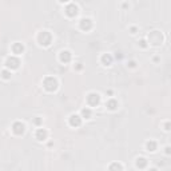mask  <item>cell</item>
<instances>
[{
	"instance_id": "6da1fadb",
	"label": "cell",
	"mask_w": 171,
	"mask_h": 171,
	"mask_svg": "<svg viewBox=\"0 0 171 171\" xmlns=\"http://www.w3.org/2000/svg\"><path fill=\"white\" fill-rule=\"evenodd\" d=\"M44 87H46L48 91H54L56 87H58V82H56V79L55 78H47L46 80H44Z\"/></svg>"
},
{
	"instance_id": "7a4b0ae2",
	"label": "cell",
	"mask_w": 171,
	"mask_h": 171,
	"mask_svg": "<svg viewBox=\"0 0 171 171\" xmlns=\"http://www.w3.org/2000/svg\"><path fill=\"white\" fill-rule=\"evenodd\" d=\"M87 100L91 106H95L99 103V95L98 94H90L88 96H87Z\"/></svg>"
},
{
	"instance_id": "3957f363",
	"label": "cell",
	"mask_w": 171,
	"mask_h": 171,
	"mask_svg": "<svg viewBox=\"0 0 171 171\" xmlns=\"http://www.w3.org/2000/svg\"><path fill=\"white\" fill-rule=\"evenodd\" d=\"M13 132L20 135V134H23L24 132V125L23 123H20V122H16L15 125H13Z\"/></svg>"
},
{
	"instance_id": "277c9868",
	"label": "cell",
	"mask_w": 171,
	"mask_h": 171,
	"mask_svg": "<svg viewBox=\"0 0 171 171\" xmlns=\"http://www.w3.org/2000/svg\"><path fill=\"white\" fill-rule=\"evenodd\" d=\"M70 59H71V54L68 51H62V52H60V60H62V62L67 63V62H70Z\"/></svg>"
},
{
	"instance_id": "5b68a950",
	"label": "cell",
	"mask_w": 171,
	"mask_h": 171,
	"mask_svg": "<svg viewBox=\"0 0 171 171\" xmlns=\"http://www.w3.org/2000/svg\"><path fill=\"white\" fill-rule=\"evenodd\" d=\"M7 66L12 67V68H18V66H19V60H18L16 58H9L7 60Z\"/></svg>"
},
{
	"instance_id": "8992f818",
	"label": "cell",
	"mask_w": 171,
	"mask_h": 171,
	"mask_svg": "<svg viewBox=\"0 0 171 171\" xmlns=\"http://www.w3.org/2000/svg\"><path fill=\"white\" fill-rule=\"evenodd\" d=\"M36 138H38L39 140L46 139V138H47V131L44 130V128H39L38 132H36Z\"/></svg>"
},
{
	"instance_id": "52a82bcc",
	"label": "cell",
	"mask_w": 171,
	"mask_h": 171,
	"mask_svg": "<svg viewBox=\"0 0 171 171\" xmlns=\"http://www.w3.org/2000/svg\"><path fill=\"white\" fill-rule=\"evenodd\" d=\"M70 123H71V126H79L80 125V116L79 115H71Z\"/></svg>"
},
{
	"instance_id": "ba28073f",
	"label": "cell",
	"mask_w": 171,
	"mask_h": 171,
	"mask_svg": "<svg viewBox=\"0 0 171 171\" xmlns=\"http://www.w3.org/2000/svg\"><path fill=\"white\" fill-rule=\"evenodd\" d=\"M76 9H78V8H76V5H75V4H70V5H68V8H67V12H68V15H76Z\"/></svg>"
},
{
	"instance_id": "9c48e42d",
	"label": "cell",
	"mask_w": 171,
	"mask_h": 171,
	"mask_svg": "<svg viewBox=\"0 0 171 171\" xmlns=\"http://www.w3.org/2000/svg\"><path fill=\"white\" fill-rule=\"evenodd\" d=\"M91 20L90 19H82V22H80V26H82V28L83 30H84V28H87V30H88L90 27H91Z\"/></svg>"
},
{
	"instance_id": "30bf717a",
	"label": "cell",
	"mask_w": 171,
	"mask_h": 171,
	"mask_svg": "<svg viewBox=\"0 0 171 171\" xmlns=\"http://www.w3.org/2000/svg\"><path fill=\"white\" fill-rule=\"evenodd\" d=\"M12 50H13V52H15V54H20V52L23 51V46H22V44H19V43H16V44H13Z\"/></svg>"
},
{
	"instance_id": "8fae6325",
	"label": "cell",
	"mask_w": 171,
	"mask_h": 171,
	"mask_svg": "<svg viewBox=\"0 0 171 171\" xmlns=\"http://www.w3.org/2000/svg\"><path fill=\"white\" fill-rule=\"evenodd\" d=\"M110 171H122V166L119 163H112L110 166Z\"/></svg>"
},
{
	"instance_id": "7c38bea8",
	"label": "cell",
	"mask_w": 171,
	"mask_h": 171,
	"mask_svg": "<svg viewBox=\"0 0 171 171\" xmlns=\"http://www.w3.org/2000/svg\"><path fill=\"white\" fill-rule=\"evenodd\" d=\"M147 148H148V151H155V148H156V143L155 142H148L147 143Z\"/></svg>"
},
{
	"instance_id": "4fadbf2b",
	"label": "cell",
	"mask_w": 171,
	"mask_h": 171,
	"mask_svg": "<svg viewBox=\"0 0 171 171\" xmlns=\"http://www.w3.org/2000/svg\"><path fill=\"white\" fill-rule=\"evenodd\" d=\"M136 166H138V167H143V166H146V159H144V158H139V159H138V162H136Z\"/></svg>"
},
{
	"instance_id": "5bb4252c",
	"label": "cell",
	"mask_w": 171,
	"mask_h": 171,
	"mask_svg": "<svg viewBox=\"0 0 171 171\" xmlns=\"http://www.w3.org/2000/svg\"><path fill=\"white\" fill-rule=\"evenodd\" d=\"M102 59H103V62H107V66L111 63V56H110V55H104Z\"/></svg>"
},
{
	"instance_id": "9a60e30c",
	"label": "cell",
	"mask_w": 171,
	"mask_h": 171,
	"mask_svg": "<svg viewBox=\"0 0 171 171\" xmlns=\"http://www.w3.org/2000/svg\"><path fill=\"white\" fill-rule=\"evenodd\" d=\"M108 106H110V108H111V110H114V108H116L118 103H116V102H114V100H111V102L108 103Z\"/></svg>"
},
{
	"instance_id": "2e32d148",
	"label": "cell",
	"mask_w": 171,
	"mask_h": 171,
	"mask_svg": "<svg viewBox=\"0 0 171 171\" xmlns=\"http://www.w3.org/2000/svg\"><path fill=\"white\" fill-rule=\"evenodd\" d=\"M83 115L88 118L90 115H91V112H90V110H83Z\"/></svg>"
},
{
	"instance_id": "e0dca14e",
	"label": "cell",
	"mask_w": 171,
	"mask_h": 171,
	"mask_svg": "<svg viewBox=\"0 0 171 171\" xmlns=\"http://www.w3.org/2000/svg\"><path fill=\"white\" fill-rule=\"evenodd\" d=\"M3 75H4V78H9V75H8V72H5V71L3 72Z\"/></svg>"
}]
</instances>
